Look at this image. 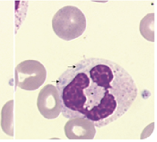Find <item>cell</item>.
Returning a JSON list of instances; mask_svg holds the SVG:
<instances>
[{"instance_id":"cell-1","label":"cell","mask_w":157,"mask_h":142,"mask_svg":"<svg viewBox=\"0 0 157 142\" xmlns=\"http://www.w3.org/2000/svg\"><path fill=\"white\" fill-rule=\"evenodd\" d=\"M61 113L85 118L103 128L121 118L137 97L132 76L122 66L102 58H86L56 81Z\"/></svg>"},{"instance_id":"cell-2","label":"cell","mask_w":157,"mask_h":142,"mask_svg":"<svg viewBox=\"0 0 157 142\" xmlns=\"http://www.w3.org/2000/svg\"><path fill=\"white\" fill-rule=\"evenodd\" d=\"M55 33L64 40H72L80 36L86 29V17L75 6L61 8L53 18Z\"/></svg>"},{"instance_id":"cell-3","label":"cell","mask_w":157,"mask_h":142,"mask_svg":"<svg viewBox=\"0 0 157 142\" xmlns=\"http://www.w3.org/2000/svg\"><path fill=\"white\" fill-rule=\"evenodd\" d=\"M40 113L46 118H56L61 112L58 91L56 86L48 84L42 89L37 99Z\"/></svg>"},{"instance_id":"cell-4","label":"cell","mask_w":157,"mask_h":142,"mask_svg":"<svg viewBox=\"0 0 157 142\" xmlns=\"http://www.w3.org/2000/svg\"><path fill=\"white\" fill-rule=\"evenodd\" d=\"M65 130L70 140H91L95 135V126L85 118H71L66 124Z\"/></svg>"},{"instance_id":"cell-5","label":"cell","mask_w":157,"mask_h":142,"mask_svg":"<svg viewBox=\"0 0 157 142\" xmlns=\"http://www.w3.org/2000/svg\"><path fill=\"white\" fill-rule=\"evenodd\" d=\"M1 125L6 134L13 136V100L7 102L2 110Z\"/></svg>"}]
</instances>
